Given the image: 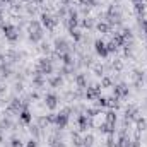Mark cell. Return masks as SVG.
Here are the masks:
<instances>
[{
	"label": "cell",
	"instance_id": "6da1fadb",
	"mask_svg": "<svg viewBox=\"0 0 147 147\" xmlns=\"http://www.w3.org/2000/svg\"><path fill=\"white\" fill-rule=\"evenodd\" d=\"M53 67H51V62L48 58H41L39 60V65H38V72L41 74H51Z\"/></svg>",
	"mask_w": 147,
	"mask_h": 147
},
{
	"label": "cell",
	"instance_id": "7a4b0ae2",
	"mask_svg": "<svg viewBox=\"0 0 147 147\" xmlns=\"http://www.w3.org/2000/svg\"><path fill=\"white\" fill-rule=\"evenodd\" d=\"M41 36H43V33H41V29H39V24H38V22H33V24H31V34H29V38H31L33 41H38V39H41Z\"/></svg>",
	"mask_w": 147,
	"mask_h": 147
},
{
	"label": "cell",
	"instance_id": "3957f363",
	"mask_svg": "<svg viewBox=\"0 0 147 147\" xmlns=\"http://www.w3.org/2000/svg\"><path fill=\"white\" fill-rule=\"evenodd\" d=\"M55 121H57V125H58L60 128H63V127L67 125V121H69V116H67V111H63V113H60L58 116H55Z\"/></svg>",
	"mask_w": 147,
	"mask_h": 147
},
{
	"label": "cell",
	"instance_id": "277c9868",
	"mask_svg": "<svg viewBox=\"0 0 147 147\" xmlns=\"http://www.w3.org/2000/svg\"><path fill=\"white\" fill-rule=\"evenodd\" d=\"M3 31H5V36H7V39H10V41H16V39H17V36H19L12 26H3Z\"/></svg>",
	"mask_w": 147,
	"mask_h": 147
},
{
	"label": "cell",
	"instance_id": "5b68a950",
	"mask_svg": "<svg viewBox=\"0 0 147 147\" xmlns=\"http://www.w3.org/2000/svg\"><path fill=\"white\" fill-rule=\"evenodd\" d=\"M96 51H98L101 57H106V55H108V48H106V45H105L103 41H96Z\"/></svg>",
	"mask_w": 147,
	"mask_h": 147
},
{
	"label": "cell",
	"instance_id": "8992f818",
	"mask_svg": "<svg viewBox=\"0 0 147 147\" xmlns=\"http://www.w3.org/2000/svg\"><path fill=\"white\" fill-rule=\"evenodd\" d=\"M45 101H46V106H48L50 110H55V108H57V96H53V94H48Z\"/></svg>",
	"mask_w": 147,
	"mask_h": 147
},
{
	"label": "cell",
	"instance_id": "52a82bcc",
	"mask_svg": "<svg viewBox=\"0 0 147 147\" xmlns=\"http://www.w3.org/2000/svg\"><path fill=\"white\" fill-rule=\"evenodd\" d=\"M41 22H43L48 29H51V28L55 26V22L51 21V17H50V16H46V14H43V16H41Z\"/></svg>",
	"mask_w": 147,
	"mask_h": 147
},
{
	"label": "cell",
	"instance_id": "ba28073f",
	"mask_svg": "<svg viewBox=\"0 0 147 147\" xmlns=\"http://www.w3.org/2000/svg\"><path fill=\"white\" fill-rule=\"evenodd\" d=\"M115 94H116L118 98H121V96H127V94H128V89H127L125 86H118V87H115Z\"/></svg>",
	"mask_w": 147,
	"mask_h": 147
},
{
	"label": "cell",
	"instance_id": "9c48e42d",
	"mask_svg": "<svg viewBox=\"0 0 147 147\" xmlns=\"http://www.w3.org/2000/svg\"><path fill=\"white\" fill-rule=\"evenodd\" d=\"M75 26H77V14L72 12V14H70V17H69V29L74 31V28H75Z\"/></svg>",
	"mask_w": 147,
	"mask_h": 147
},
{
	"label": "cell",
	"instance_id": "30bf717a",
	"mask_svg": "<svg viewBox=\"0 0 147 147\" xmlns=\"http://www.w3.org/2000/svg\"><path fill=\"white\" fill-rule=\"evenodd\" d=\"M55 45H57V50H58V51H65V50H67V41H65V39H57Z\"/></svg>",
	"mask_w": 147,
	"mask_h": 147
},
{
	"label": "cell",
	"instance_id": "8fae6325",
	"mask_svg": "<svg viewBox=\"0 0 147 147\" xmlns=\"http://www.w3.org/2000/svg\"><path fill=\"white\" fill-rule=\"evenodd\" d=\"M21 120H22L24 123H29V121H31V115H29V111H26V110L21 111Z\"/></svg>",
	"mask_w": 147,
	"mask_h": 147
},
{
	"label": "cell",
	"instance_id": "7c38bea8",
	"mask_svg": "<svg viewBox=\"0 0 147 147\" xmlns=\"http://www.w3.org/2000/svg\"><path fill=\"white\" fill-rule=\"evenodd\" d=\"M87 118L86 116H79V127H80V130H86L87 128Z\"/></svg>",
	"mask_w": 147,
	"mask_h": 147
},
{
	"label": "cell",
	"instance_id": "4fadbf2b",
	"mask_svg": "<svg viewBox=\"0 0 147 147\" xmlns=\"http://www.w3.org/2000/svg\"><path fill=\"white\" fill-rule=\"evenodd\" d=\"M98 92H99V87H91V89L87 91V98L91 99V98H94V96H98Z\"/></svg>",
	"mask_w": 147,
	"mask_h": 147
},
{
	"label": "cell",
	"instance_id": "5bb4252c",
	"mask_svg": "<svg viewBox=\"0 0 147 147\" xmlns=\"http://www.w3.org/2000/svg\"><path fill=\"white\" fill-rule=\"evenodd\" d=\"M21 108H22V105L19 103V99H14V101H12V105H10V110H14V111H19Z\"/></svg>",
	"mask_w": 147,
	"mask_h": 147
},
{
	"label": "cell",
	"instance_id": "9a60e30c",
	"mask_svg": "<svg viewBox=\"0 0 147 147\" xmlns=\"http://www.w3.org/2000/svg\"><path fill=\"white\" fill-rule=\"evenodd\" d=\"M118 147H130V140L128 139H120V142H118Z\"/></svg>",
	"mask_w": 147,
	"mask_h": 147
},
{
	"label": "cell",
	"instance_id": "2e32d148",
	"mask_svg": "<svg viewBox=\"0 0 147 147\" xmlns=\"http://www.w3.org/2000/svg\"><path fill=\"white\" fill-rule=\"evenodd\" d=\"M50 84H51V86H58V84H62V79H60V77H53V79L50 80Z\"/></svg>",
	"mask_w": 147,
	"mask_h": 147
},
{
	"label": "cell",
	"instance_id": "e0dca14e",
	"mask_svg": "<svg viewBox=\"0 0 147 147\" xmlns=\"http://www.w3.org/2000/svg\"><path fill=\"white\" fill-rule=\"evenodd\" d=\"M77 84H79V87H84V84H86L84 75H79V77H77Z\"/></svg>",
	"mask_w": 147,
	"mask_h": 147
},
{
	"label": "cell",
	"instance_id": "ac0fdd59",
	"mask_svg": "<svg viewBox=\"0 0 147 147\" xmlns=\"http://www.w3.org/2000/svg\"><path fill=\"white\" fill-rule=\"evenodd\" d=\"M98 29L103 31V33H106V31H108V24H105V22H103V24H98Z\"/></svg>",
	"mask_w": 147,
	"mask_h": 147
},
{
	"label": "cell",
	"instance_id": "d6986e66",
	"mask_svg": "<svg viewBox=\"0 0 147 147\" xmlns=\"http://www.w3.org/2000/svg\"><path fill=\"white\" fill-rule=\"evenodd\" d=\"M12 147H22L21 140H17V139H12Z\"/></svg>",
	"mask_w": 147,
	"mask_h": 147
},
{
	"label": "cell",
	"instance_id": "ffe728a7",
	"mask_svg": "<svg viewBox=\"0 0 147 147\" xmlns=\"http://www.w3.org/2000/svg\"><path fill=\"white\" fill-rule=\"evenodd\" d=\"M0 125H2V127H9V125H10V120H9V118H3Z\"/></svg>",
	"mask_w": 147,
	"mask_h": 147
},
{
	"label": "cell",
	"instance_id": "44dd1931",
	"mask_svg": "<svg viewBox=\"0 0 147 147\" xmlns=\"http://www.w3.org/2000/svg\"><path fill=\"white\" fill-rule=\"evenodd\" d=\"M72 36L75 38V39H80V33H79V31H72Z\"/></svg>",
	"mask_w": 147,
	"mask_h": 147
},
{
	"label": "cell",
	"instance_id": "7402d4cb",
	"mask_svg": "<svg viewBox=\"0 0 147 147\" xmlns=\"http://www.w3.org/2000/svg\"><path fill=\"white\" fill-rule=\"evenodd\" d=\"M28 147H38V146H36L34 140H29V142H28Z\"/></svg>",
	"mask_w": 147,
	"mask_h": 147
}]
</instances>
